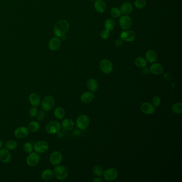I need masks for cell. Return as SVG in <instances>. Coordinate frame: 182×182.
I'll use <instances>...</instances> for the list:
<instances>
[{"instance_id":"45","label":"cell","mask_w":182,"mask_h":182,"mask_svg":"<svg viewBox=\"0 0 182 182\" xmlns=\"http://www.w3.org/2000/svg\"><path fill=\"white\" fill-rule=\"evenodd\" d=\"M2 145H3V143H2V141L0 140V149L2 148Z\"/></svg>"},{"instance_id":"23","label":"cell","mask_w":182,"mask_h":182,"mask_svg":"<svg viewBox=\"0 0 182 182\" xmlns=\"http://www.w3.org/2000/svg\"><path fill=\"white\" fill-rule=\"evenodd\" d=\"M94 7L95 10L99 13H103L106 10V3L103 0H96Z\"/></svg>"},{"instance_id":"41","label":"cell","mask_w":182,"mask_h":182,"mask_svg":"<svg viewBox=\"0 0 182 182\" xmlns=\"http://www.w3.org/2000/svg\"><path fill=\"white\" fill-rule=\"evenodd\" d=\"M143 73H145V74H147V73H149L150 72V69L148 68H147V67H144L143 68Z\"/></svg>"},{"instance_id":"46","label":"cell","mask_w":182,"mask_h":182,"mask_svg":"<svg viewBox=\"0 0 182 182\" xmlns=\"http://www.w3.org/2000/svg\"><path fill=\"white\" fill-rule=\"evenodd\" d=\"M90 1H91V2H93V1H95L96 0H90Z\"/></svg>"},{"instance_id":"10","label":"cell","mask_w":182,"mask_h":182,"mask_svg":"<svg viewBox=\"0 0 182 182\" xmlns=\"http://www.w3.org/2000/svg\"><path fill=\"white\" fill-rule=\"evenodd\" d=\"M119 24L123 30H128L132 25V20L128 15H123L119 19Z\"/></svg>"},{"instance_id":"3","label":"cell","mask_w":182,"mask_h":182,"mask_svg":"<svg viewBox=\"0 0 182 182\" xmlns=\"http://www.w3.org/2000/svg\"><path fill=\"white\" fill-rule=\"evenodd\" d=\"M55 105V99L54 97L50 95L46 96L43 99L41 103L42 110L44 111L49 112L52 110Z\"/></svg>"},{"instance_id":"17","label":"cell","mask_w":182,"mask_h":182,"mask_svg":"<svg viewBox=\"0 0 182 182\" xmlns=\"http://www.w3.org/2000/svg\"><path fill=\"white\" fill-rule=\"evenodd\" d=\"M94 98H95V95L91 91L84 92L82 93L80 97L81 101L84 104L90 103L93 102Z\"/></svg>"},{"instance_id":"7","label":"cell","mask_w":182,"mask_h":182,"mask_svg":"<svg viewBox=\"0 0 182 182\" xmlns=\"http://www.w3.org/2000/svg\"><path fill=\"white\" fill-rule=\"evenodd\" d=\"M99 68L105 74H110L113 71V65L110 60L104 59L100 61Z\"/></svg>"},{"instance_id":"30","label":"cell","mask_w":182,"mask_h":182,"mask_svg":"<svg viewBox=\"0 0 182 182\" xmlns=\"http://www.w3.org/2000/svg\"><path fill=\"white\" fill-rule=\"evenodd\" d=\"M104 172V168L101 165H95V167L93 168V173L97 176H102V175H103Z\"/></svg>"},{"instance_id":"38","label":"cell","mask_w":182,"mask_h":182,"mask_svg":"<svg viewBox=\"0 0 182 182\" xmlns=\"http://www.w3.org/2000/svg\"><path fill=\"white\" fill-rule=\"evenodd\" d=\"M110 36V31L105 29V30H103L102 32H100V36L103 39H108Z\"/></svg>"},{"instance_id":"39","label":"cell","mask_w":182,"mask_h":182,"mask_svg":"<svg viewBox=\"0 0 182 182\" xmlns=\"http://www.w3.org/2000/svg\"><path fill=\"white\" fill-rule=\"evenodd\" d=\"M38 111H39L37 110V108L33 106L29 110V115L32 117H36L38 113Z\"/></svg>"},{"instance_id":"18","label":"cell","mask_w":182,"mask_h":182,"mask_svg":"<svg viewBox=\"0 0 182 182\" xmlns=\"http://www.w3.org/2000/svg\"><path fill=\"white\" fill-rule=\"evenodd\" d=\"M48 46L49 48L52 51L58 50L61 46V40L57 36L52 37L49 42Z\"/></svg>"},{"instance_id":"33","label":"cell","mask_w":182,"mask_h":182,"mask_svg":"<svg viewBox=\"0 0 182 182\" xmlns=\"http://www.w3.org/2000/svg\"><path fill=\"white\" fill-rule=\"evenodd\" d=\"M23 150L25 152L30 153L32 152L33 151V146L30 142H26L23 145Z\"/></svg>"},{"instance_id":"26","label":"cell","mask_w":182,"mask_h":182,"mask_svg":"<svg viewBox=\"0 0 182 182\" xmlns=\"http://www.w3.org/2000/svg\"><path fill=\"white\" fill-rule=\"evenodd\" d=\"M54 114L56 118L60 120H62L65 117V110L63 108L61 107H57L54 110Z\"/></svg>"},{"instance_id":"43","label":"cell","mask_w":182,"mask_h":182,"mask_svg":"<svg viewBox=\"0 0 182 182\" xmlns=\"http://www.w3.org/2000/svg\"><path fill=\"white\" fill-rule=\"evenodd\" d=\"M57 136L58 137L60 138H61L63 137V134L62 132H60V131L59 132H58L57 134Z\"/></svg>"},{"instance_id":"13","label":"cell","mask_w":182,"mask_h":182,"mask_svg":"<svg viewBox=\"0 0 182 182\" xmlns=\"http://www.w3.org/2000/svg\"><path fill=\"white\" fill-rule=\"evenodd\" d=\"M11 160V154L7 148L0 149V161L4 164L9 163Z\"/></svg>"},{"instance_id":"36","label":"cell","mask_w":182,"mask_h":182,"mask_svg":"<svg viewBox=\"0 0 182 182\" xmlns=\"http://www.w3.org/2000/svg\"><path fill=\"white\" fill-rule=\"evenodd\" d=\"M152 103L154 107H159L161 103V99L160 97L156 96L153 98Z\"/></svg>"},{"instance_id":"40","label":"cell","mask_w":182,"mask_h":182,"mask_svg":"<svg viewBox=\"0 0 182 182\" xmlns=\"http://www.w3.org/2000/svg\"><path fill=\"white\" fill-rule=\"evenodd\" d=\"M123 43V40L122 39H117L115 42V45L117 47H120L122 46Z\"/></svg>"},{"instance_id":"44","label":"cell","mask_w":182,"mask_h":182,"mask_svg":"<svg viewBox=\"0 0 182 182\" xmlns=\"http://www.w3.org/2000/svg\"><path fill=\"white\" fill-rule=\"evenodd\" d=\"M60 37L61 40H63V41H64V40H66V37H65V36H61V37Z\"/></svg>"},{"instance_id":"8","label":"cell","mask_w":182,"mask_h":182,"mask_svg":"<svg viewBox=\"0 0 182 182\" xmlns=\"http://www.w3.org/2000/svg\"><path fill=\"white\" fill-rule=\"evenodd\" d=\"M40 161V156L36 152L30 153L26 159V163L30 167H35L37 165Z\"/></svg>"},{"instance_id":"14","label":"cell","mask_w":182,"mask_h":182,"mask_svg":"<svg viewBox=\"0 0 182 182\" xmlns=\"http://www.w3.org/2000/svg\"><path fill=\"white\" fill-rule=\"evenodd\" d=\"M28 128L25 126L19 127L15 130L14 134L16 137L19 139H22L26 137L29 134Z\"/></svg>"},{"instance_id":"4","label":"cell","mask_w":182,"mask_h":182,"mask_svg":"<svg viewBox=\"0 0 182 182\" xmlns=\"http://www.w3.org/2000/svg\"><path fill=\"white\" fill-rule=\"evenodd\" d=\"M60 123L57 121H50L46 125L45 129L46 132L50 135L57 134L61 130Z\"/></svg>"},{"instance_id":"22","label":"cell","mask_w":182,"mask_h":182,"mask_svg":"<svg viewBox=\"0 0 182 182\" xmlns=\"http://www.w3.org/2000/svg\"><path fill=\"white\" fill-rule=\"evenodd\" d=\"M145 57L147 61L151 63H153L156 62L158 60V54L156 51L153 50H149L147 51L145 55Z\"/></svg>"},{"instance_id":"42","label":"cell","mask_w":182,"mask_h":182,"mask_svg":"<svg viewBox=\"0 0 182 182\" xmlns=\"http://www.w3.org/2000/svg\"><path fill=\"white\" fill-rule=\"evenodd\" d=\"M93 182H102V180L100 179V178H98V177H96L94 179H93Z\"/></svg>"},{"instance_id":"34","label":"cell","mask_w":182,"mask_h":182,"mask_svg":"<svg viewBox=\"0 0 182 182\" xmlns=\"http://www.w3.org/2000/svg\"><path fill=\"white\" fill-rule=\"evenodd\" d=\"M146 4L145 0H136L134 2V6L138 9H141L145 7Z\"/></svg>"},{"instance_id":"19","label":"cell","mask_w":182,"mask_h":182,"mask_svg":"<svg viewBox=\"0 0 182 182\" xmlns=\"http://www.w3.org/2000/svg\"><path fill=\"white\" fill-rule=\"evenodd\" d=\"M28 100L30 104L32 105L34 107L37 108L39 106L41 103V99L39 95L36 93H32L29 96Z\"/></svg>"},{"instance_id":"20","label":"cell","mask_w":182,"mask_h":182,"mask_svg":"<svg viewBox=\"0 0 182 182\" xmlns=\"http://www.w3.org/2000/svg\"><path fill=\"white\" fill-rule=\"evenodd\" d=\"M120 11L123 15H129L132 13L133 10V7L130 2H125L120 7Z\"/></svg>"},{"instance_id":"11","label":"cell","mask_w":182,"mask_h":182,"mask_svg":"<svg viewBox=\"0 0 182 182\" xmlns=\"http://www.w3.org/2000/svg\"><path fill=\"white\" fill-rule=\"evenodd\" d=\"M50 161L54 165H59L63 160V156L61 153L58 151H55L50 154Z\"/></svg>"},{"instance_id":"5","label":"cell","mask_w":182,"mask_h":182,"mask_svg":"<svg viewBox=\"0 0 182 182\" xmlns=\"http://www.w3.org/2000/svg\"><path fill=\"white\" fill-rule=\"evenodd\" d=\"M89 123V118L85 114H81L76 119V127L80 130H85L88 128Z\"/></svg>"},{"instance_id":"32","label":"cell","mask_w":182,"mask_h":182,"mask_svg":"<svg viewBox=\"0 0 182 182\" xmlns=\"http://www.w3.org/2000/svg\"><path fill=\"white\" fill-rule=\"evenodd\" d=\"M17 146L18 144L17 142L12 139L8 141L6 144V148L9 150H14L17 149Z\"/></svg>"},{"instance_id":"37","label":"cell","mask_w":182,"mask_h":182,"mask_svg":"<svg viewBox=\"0 0 182 182\" xmlns=\"http://www.w3.org/2000/svg\"><path fill=\"white\" fill-rule=\"evenodd\" d=\"M36 117L37 120L42 121L46 117V113H45V111L42 110L38 111V113H37V115Z\"/></svg>"},{"instance_id":"25","label":"cell","mask_w":182,"mask_h":182,"mask_svg":"<svg viewBox=\"0 0 182 182\" xmlns=\"http://www.w3.org/2000/svg\"><path fill=\"white\" fill-rule=\"evenodd\" d=\"M54 172L51 169H46L41 173V177L45 180H49L54 177Z\"/></svg>"},{"instance_id":"29","label":"cell","mask_w":182,"mask_h":182,"mask_svg":"<svg viewBox=\"0 0 182 182\" xmlns=\"http://www.w3.org/2000/svg\"><path fill=\"white\" fill-rule=\"evenodd\" d=\"M171 110L174 113L180 114L182 113V104L181 103H177L172 106Z\"/></svg>"},{"instance_id":"31","label":"cell","mask_w":182,"mask_h":182,"mask_svg":"<svg viewBox=\"0 0 182 182\" xmlns=\"http://www.w3.org/2000/svg\"><path fill=\"white\" fill-rule=\"evenodd\" d=\"M105 27L108 31H112L115 27V23L112 19H108L105 22Z\"/></svg>"},{"instance_id":"2","label":"cell","mask_w":182,"mask_h":182,"mask_svg":"<svg viewBox=\"0 0 182 182\" xmlns=\"http://www.w3.org/2000/svg\"><path fill=\"white\" fill-rule=\"evenodd\" d=\"M54 174L56 179L60 180H64L68 176V170L64 165H57L54 168Z\"/></svg>"},{"instance_id":"9","label":"cell","mask_w":182,"mask_h":182,"mask_svg":"<svg viewBox=\"0 0 182 182\" xmlns=\"http://www.w3.org/2000/svg\"><path fill=\"white\" fill-rule=\"evenodd\" d=\"M33 148L34 150L36 152L39 154L44 153L48 150V143L45 141H38L34 144Z\"/></svg>"},{"instance_id":"12","label":"cell","mask_w":182,"mask_h":182,"mask_svg":"<svg viewBox=\"0 0 182 182\" xmlns=\"http://www.w3.org/2000/svg\"><path fill=\"white\" fill-rule=\"evenodd\" d=\"M141 110L147 115H152L156 111V107L150 103L144 102L141 104Z\"/></svg>"},{"instance_id":"28","label":"cell","mask_w":182,"mask_h":182,"mask_svg":"<svg viewBox=\"0 0 182 182\" xmlns=\"http://www.w3.org/2000/svg\"><path fill=\"white\" fill-rule=\"evenodd\" d=\"M40 128V125L39 123L37 121H32L28 125V130L31 132H37V131L39 130Z\"/></svg>"},{"instance_id":"16","label":"cell","mask_w":182,"mask_h":182,"mask_svg":"<svg viewBox=\"0 0 182 182\" xmlns=\"http://www.w3.org/2000/svg\"><path fill=\"white\" fill-rule=\"evenodd\" d=\"M149 69H150V72L153 74L159 75L163 73L164 67L161 64L155 62L151 65Z\"/></svg>"},{"instance_id":"24","label":"cell","mask_w":182,"mask_h":182,"mask_svg":"<svg viewBox=\"0 0 182 182\" xmlns=\"http://www.w3.org/2000/svg\"><path fill=\"white\" fill-rule=\"evenodd\" d=\"M75 124L72 120L65 119L61 122V126L66 130H71L74 127Z\"/></svg>"},{"instance_id":"35","label":"cell","mask_w":182,"mask_h":182,"mask_svg":"<svg viewBox=\"0 0 182 182\" xmlns=\"http://www.w3.org/2000/svg\"><path fill=\"white\" fill-rule=\"evenodd\" d=\"M110 13H111L112 16L114 18H118L120 16L121 14L120 10L116 7L112 8L111 11H110Z\"/></svg>"},{"instance_id":"21","label":"cell","mask_w":182,"mask_h":182,"mask_svg":"<svg viewBox=\"0 0 182 182\" xmlns=\"http://www.w3.org/2000/svg\"><path fill=\"white\" fill-rule=\"evenodd\" d=\"M87 87L90 91L95 93L98 89V84L95 79L90 78L87 81Z\"/></svg>"},{"instance_id":"15","label":"cell","mask_w":182,"mask_h":182,"mask_svg":"<svg viewBox=\"0 0 182 182\" xmlns=\"http://www.w3.org/2000/svg\"><path fill=\"white\" fill-rule=\"evenodd\" d=\"M120 36H121V39L124 41L132 42L135 39L136 34L132 31L126 30L121 33Z\"/></svg>"},{"instance_id":"1","label":"cell","mask_w":182,"mask_h":182,"mask_svg":"<svg viewBox=\"0 0 182 182\" xmlns=\"http://www.w3.org/2000/svg\"><path fill=\"white\" fill-rule=\"evenodd\" d=\"M69 25L68 22L65 20H60L56 23L54 27V34L57 37H61L65 36L69 30Z\"/></svg>"},{"instance_id":"6","label":"cell","mask_w":182,"mask_h":182,"mask_svg":"<svg viewBox=\"0 0 182 182\" xmlns=\"http://www.w3.org/2000/svg\"><path fill=\"white\" fill-rule=\"evenodd\" d=\"M104 178L106 181L112 182L115 180L118 176V171L115 168H110L104 171Z\"/></svg>"},{"instance_id":"27","label":"cell","mask_w":182,"mask_h":182,"mask_svg":"<svg viewBox=\"0 0 182 182\" xmlns=\"http://www.w3.org/2000/svg\"><path fill=\"white\" fill-rule=\"evenodd\" d=\"M147 61L146 60L142 57H138L135 60V64L139 68H144L146 66Z\"/></svg>"}]
</instances>
